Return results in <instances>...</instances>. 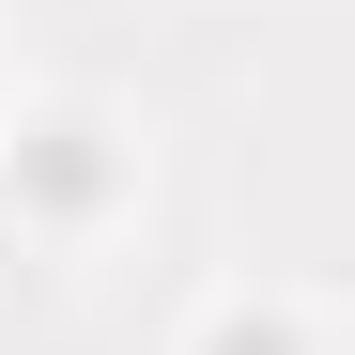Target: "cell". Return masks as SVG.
<instances>
[{
	"instance_id": "obj_1",
	"label": "cell",
	"mask_w": 355,
	"mask_h": 355,
	"mask_svg": "<svg viewBox=\"0 0 355 355\" xmlns=\"http://www.w3.org/2000/svg\"><path fill=\"white\" fill-rule=\"evenodd\" d=\"M232 355H293V340H278V324H263V340H232Z\"/></svg>"
}]
</instances>
